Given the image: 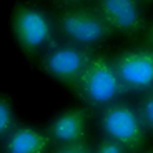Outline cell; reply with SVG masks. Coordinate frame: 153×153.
<instances>
[{"instance_id": "cell-1", "label": "cell", "mask_w": 153, "mask_h": 153, "mask_svg": "<svg viewBox=\"0 0 153 153\" xmlns=\"http://www.w3.org/2000/svg\"><path fill=\"white\" fill-rule=\"evenodd\" d=\"M10 27L17 47L32 62H38L40 55L58 40L52 12L28 0L15 2L10 15Z\"/></svg>"}, {"instance_id": "cell-2", "label": "cell", "mask_w": 153, "mask_h": 153, "mask_svg": "<svg viewBox=\"0 0 153 153\" xmlns=\"http://www.w3.org/2000/svg\"><path fill=\"white\" fill-rule=\"evenodd\" d=\"M50 12L58 38L75 45L97 48L115 35L93 4L53 7Z\"/></svg>"}, {"instance_id": "cell-3", "label": "cell", "mask_w": 153, "mask_h": 153, "mask_svg": "<svg viewBox=\"0 0 153 153\" xmlns=\"http://www.w3.org/2000/svg\"><path fill=\"white\" fill-rule=\"evenodd\" d=\"M75 95L93 111L122 100L126 95L110 53L98 50L93 53L80 76Z\"/></svg>"}, {"instance_id": "cell-4", "label": "cell", "mask_w": 153, "mask_h": 153, "mask_svg": "<svg viewBox=\"0 0 153 153\" xmlns=\"http://www.w3.org/2000/svg\"><path fill=\"white\" fill-rule=\"evenodd\" d=\"M95 120L102 135L115 138L125 146L126 152L138 153L148 148V131L137 105L128 103L123 98L117 100L97 110Z\"/></svg>"}, {"instance_id": "cell-5", "label": "cell", "mask_w": 153, "mask_h": 153, "mask_svg": "<svg viewBox=\"0 0 153 153\" xmlns=\"http://www.w3.org/2000/svg\"><path fill=\"white\" fill-rule=\"evenodd\" d=\"M95 52L97 48H87L58 38L40 55L37 63L47 76L75 93L82 73Z\"/></svg>"}, {"instance_id": "cell-6", "label": "cell", "mask_w": 153, "mask_h": 153, "mask_svg": "<svg viewBox=\"0 0 153 153\" xmlns=\"http://www.w3.org/2000/svg\"><path fill=\"white\" fill-rule=\"evenodd\" d=\"M115 70L126 93H140L153 88V48L148 45L123 48L111 55Z\"/></svg>"}, {"instance_id": "cell-7", "label": "cell", "mask_w": 153, "mask_h": 153, "mask_svg": "<svg viewBox=\"0 0 153 153\" xmlns=\"http://www.w3.org/2000/svg\"><path fill=\"white\" fill-rule=\"evenodd\" d=\"M92 4L115 35L125 38H138L143 35L146 19L142 0H93Z\"/></svg>"}, {"instance_id": "cell-8", "label": "cell", "mask_w": 153, "mask_h": 153, "mask_svg": "<svg viewBox=\"0 0 153 153\" xmlns=\"http://www.w3.org/2000/svg\"><path fill=\"white\" fill-rule=\"evenodd\" d=\"M92 111L93 110L87 105H76L55 115L45 128L52 140V146L88 137V122L92 118Z\"/></svg>"}, {"instance_id": "cell-9", "label": "cell", "mask_w": 153, "mask_h": 153, "mask_svg": "<svg viewBox=\"0 0 153 153\" xmlns=\"http://www.w3.org/2000/svg\"><path fill=\"white\" fill-rule=\"evenodd\" d=\"M2 152L5 153H47L52 152V140L45 128L17 123L15 128L0 143Z\"/></svg>"}, {"instance_id": "cell-10", "label": "cell", "mask_w": 153, "mask_h": 153, "mask_svg": "<svg viewBox=\"0 0 153 153\" xmlns=\"http://www.w3.org/2000/svg\"><path fill=\"white\" fill-rule=\"evenodd\" d=\"M17 123H19V118H17L15 108H13L10 97L5 95V93H0V143L15 128Z\"/></svg>"}, {"instance_id": "cell-11", "label": "cell", "mask_w": 153, "mask_h": 153, "mask_svg": "<svg viewBox=\"0 0 153 153\" xmlns=\"http://www.w3.org/2000/svg\"><path fill=\"white\" fill-rule=\"evenodd\" d=\"M137 108L143 123H145L148 135H153V88L140 93L138 102H137Z\"/></svg>"}, {"instance_id": "cell-12", "label": "cell", "mask_w": 153, "mask_h": 153, "mask_svg": "<svg viewBox=\"0 0 153 153\" xmlns=\"http://www.w3.org/2000/svg\"><path fill=\"white\" fill-rule=\"evenodd\" d=\"M53 153H93V142L88 137L73 140V142L60 143V145L52 146Z\"/></svg>"}, {"instance_id": "cell-13", "label": "cell", "mask_w": 153, "mask_h": 153, "mask_svg": "<svg viewBox=\"0 0 153 153\" xmlns=\"http://www.w3.org/2000/svg\"><path fill=\"white\" fill-rule=\"evenodd\" d=\"M93 152L95 153H128L122 143L117 142L111 137H107V135H102L97 142H93Z\"/></svg>"}, {"instance_id": "cell-14", "label": "cell", "mask_w": 153, "mask_h": 153, "mask_svg": "<svg viewBox=\"0 0 153 153\" xmlns=\"http://www.w3.org/2000/svg\"><path fill=\"white\" fill-rule=\"evenodd\" d=\"M52 7H67V5H80V4H92L93 0H48Z\"/></svg>"}, {"instance_id": "cell-15", "label": "cell", "mask_w": 153, "mask_h": 153, "mask_svg": "<svg viewBox=\"0 0 153 153\" xmlns=\"http://www.w3.org/2000/svg\"><path fill=\"white\" fill-rule=\"evenodd\" d=\"M143 38V45H148L153 48V22L152 23H146V28L142 35Z\"/></svg>"}, {"instance_id": "cell-16", "label": "cell", "mask_w": 153, "mask_h": 153, "mask_svg": "<svg viewBox=\"0 0 153 153\" xmlns=\"http://www.w3.org/2000/svg\"><path fill=\"white\" fill-rule=\"evenodd\" d=\"M143 2V5H150V4H153V0H142Z\"/></svg>"}]
</instances>
